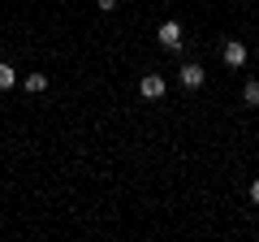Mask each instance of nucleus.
I'll use <instances>...</instances> for the list:
<instances>
[{"label": "nucleus", "mask_w": 259, "mask_h": 242, "mask_svg": "<svg viewBox=\"0 0 259 242\" xmlns=\"http://www.w3.org/2000/svg\"><path fill=\"white\" fill-rule=\"evenodd\" d=\"M139 95L143 100H164V78L160 74H143L139 78Z\"/></svg>", "instance_id": "f257e3e1"}, {"label": "nucleus", "mask_w": 259, "mask_h": 242, "mask_svg": "<svg viewBox=\"0 0 259 242\" xmlns=\"http://www.w3.org/2000/svg\"><path fill=\"white\" fill-rule=\"evenodd\" d=\"M160 44H164L168 52H177V48H182V22H164V26H160Z\"/></svg>", "instance_id": "f03ea898"}, {"label": "nucleus", "mask_w": 259, "mask_h": 242, "mask_svg": "<svg viewBox=\"0 0 259 242\" xmlns=\"http://www.w3.org/2000/svg\"><path fill=\"white\" fill-rule=\"evenodd\" d=\"M203 65H194V61H186L182 65V87H190V91H199V87H203Z\"/></svg>", "instance_id": "7ed1b4c3"}, {"label": "nucleus", "mask_w": 259, "mask_h": 242, "mask_svg": "<svg viewBox=\"0 0 259 242\" xmlns=\"http://www.w3.org/2000/svg\"><path fill=\"white\" fill-rule=\"evenodd\" d=\"M225 65H246V44H238V39H229V44H225Z\"/></svg>", "instance_id": "20e7f679"}, {"label": "nucleus", "mask_w": 259, "mask_h": 242, "mask_svg": "<svg viewBox=\"0 0 259 242\" xmlns=\"http://www.w3.org/2000/svg\"><path fill=\"white\" fill-rule=\"evenodd\" d=\"M13 83H18V69H13L9 61H0V91H9Z\"/></svg>", "instance_id": "39448f33"}, {"label": "nucleus", "mask_w": 259, "mask_h": 242, "mask_svg": "<svg viewBox=\"0 0 259 242\" xmlns=\"http://www.w3.org/2000/svg\"><path fill=\"white\" fill-rule=\"evenodd\" d=\"M242 100H246L250 108H259V78H250V83L242 87Z\"/></svg>", "instance_id": "423d86ee"}, {"label": "nucleus", "mask_w": 259, "mask_h": 242, "mask_svg": "<svg viewBox=\"0 0 259 242\" xmlns=\"http://www.w3.org/2000/svg\"><path fill=\"white\" fill-rule=\"evenodd\" d=\"M26 91H30V95L48 91V74H26Z\"/></svg>", "instance_id": "0eeeda50"}, {"label": "nucleus", "mask_w": 259, "mask_h": 242, "mask_svg": "<svg viewBox=\"0 0 259 242\" xmlns=\"http://www.w3.org/2000/svg\"><path fill=\"white\" fill-rule=\"evenodd\" d=\"M117 5H121V0H100V9H104V13H112Z\"/></svg>", "instance_id": "6e6552de"}, {"label": "nucleus", "mask_w": 259, "mask_h": 242, "mask_svg": "<svg viewBox=\"0 0 259 242\" xmlns=\"http://www.w3.org/2000/svg\"><path fill=\"white\" fill-rule=\"evenodd\" d=\"M250 204H259V177L250 182Z\"/></svg>", "instance_id": "1a4fd4ad"}]
</instances>
